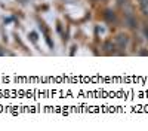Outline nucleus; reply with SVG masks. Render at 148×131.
<instances>
[{"instance_id": "nucleus-1", "label": "nucleus", "mask_w": 148, "mask_h": 131, "mask_svg": "<svg viewBox=\"0 0 148 131\" xmlns=\"http://www.w3.org/2000/svg\"><path fill=\"white\" fill-rule=\"evenodd\" d=\"M138 3H139V6H141L144 14L148 15V0H138Z\"/></svg>"}, {"instance_id": "nucleus-3", "label": "nucleus", "mask_w": 148, "mask_h": 131, "mask_svg": "<svg viewBox=\"0 0 148 131\" xmlns=\"http://www.w3.org/2000/svg\"><path fill=\"white\" fill-rule=\"evenodd\" d=\"M144 34H145V37L148 39V26H147V27H144Z\"/></svg>"}, {"instance_id": "nucleus-2", "label": "nucleus", "mask_w": 148, "mask_h": 131, "mask_svg": "<svg viewBox=\"0 0 148 131\" xmlns=\"http://www.w3.org/2000/svg\"><path fill=\"white\" fill-rule=\"evenodd\" d=\"M117 43L120 45V48H125L126 43H127V37H126V36H123V34L117 36Z\"/></svg>"}]
</instances>
